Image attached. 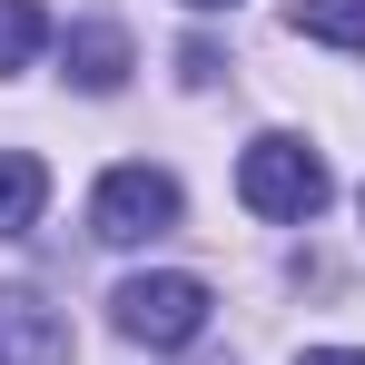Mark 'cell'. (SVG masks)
Returning a JSON list of instances; mask_svg holds the SVG:
<instances>
[{"mask_svg": "<svg viewBox=\"0 0 365 365\" xmlns=\"http://www.w3.org/2000/svg\"><path fill=\"white\" fill-rule=\"evenodd\" d=\"M207 316H217V297H207V277H187V267L128 277L119 297H109V326H119L128 346H148V356H178V346H197V336H207Z\"/></svg>", "mask_w": 365, "mask_h": 365, "instance_id": "6da1fadb", "label": "cell"}, {"mask_svg": "<svg viewBox=\"0 0 365 365\" xmlns=\"http://www.w3.org/2000/svg\"><path fill=\"white\" fill-rule=\"evenodd\" d=\"M237 197L257 217H277V227H306V217L336 197V178H326V158H316L306 138L267 128V138H247V158H237Z\"/></svg>", "mask_w": 365, "mask_h": 365, "instance_id": "7a4b0ae2", "label": "cell"}, {"mask_svg": "<svg viewBox=\"0 0 365 365\" xmlns=\"http://www.w3.org/2000/svg\"><path fill=\"white\" fill-rule=\"evenodd\" d=\"M178 178L168 168H148V158H128V168H109V178L89 187V237L99 247H148V237H168L178 227Z\"/></svg>", "mask_w": 365, "mask_h": 365, "instance_id": "3957f363", "label": "cell"}, {"mask_svg": "<svg viewBox=\"0 0 365 365\" xmlns=\"http://www.w3.org/2000/svg\"><path fill=\"white\" fill-rule=\"evenodd\" d=\"M0 365H69V316L40 287H0Z\"/></svg>", "mask_w": 365, "mask_h": 365, "instance_id": "277c9868", "label": "cell"}, {"mask_svg": "<svg viewBox=\"0 0 365 365\" xmlns=\"http://www.w3.org/2000/svg\"><path fill=\"white\" fill-rule=\"evenodd\" d=\"M60 60H69V89H89V99H109V89L128 79V60H138V50H128V30H119V20H69Z\"/></svg>", "mask_w": 365, "mask_h": 365, "instance_id": "5b68a950", "label": "cell"}, {"mask_svg": "<svg viewBox=\"0 0 365 365\" xmlns=\"http://www.w3.org/2000/svg\"><path fill=\"white\" fill-rule=\"evenodd\" d=\"M40 207H50V168L30 148H0V237H30Z\"/></svg>", "mask_w": 365, "mask_h": 365, "instance_id": "8992f818", "label": "cell"}, {"mask_svg": "<svg viewBox=\"0 0 365 365\" xmlns=\"http://www.w3.org/2000/svg\"><path fill=\"white\" fill-rule=\"evenodd\" d=\"M40 50H50V10L40 0H0V79H20Z\"/></svg>", "mask_w": 365, "mask_h": 365, "instance_id": "52a82bcc", "label": "cell"}, {"mask_svg": "<svg viewBox=\"0 0 365 365\" xmlns=\"http://www.w3.org/2000/svg\"><path fill=\"white\" fill-rule=\"evenodd\" d=\"M287 20L306 40H326V50H365V0H297Z\"/></svg>", "mask_w": 365, "mask_h": 365, "instance_id": "ba28073f", "label": "cell"}, {"mask_svg": "<svg viewBox=\"0 0 365 365\" xmlns=\"http://www.w3.org/2000/svg\"><path fill=\"white\" fill-rule=\"evenodd\" d=\"M297 365H365V346H306Z\"/></svg>", "mask_w": 365, "mask_h": 365, "instance_id": "9c48e42d", "label": "cell"}, {"mask_svg": "<svg viewBox=\"0 0 365 365\" xmlns=\"http://www.w3.org/2000/svg\"><path fill=\"white\" fill-rule=\"evenodd\" d=\"M187 10H237V0H187Z\"/></svg>", "mask_w": 365, "mask_h": 365, "instance_id": "30bf717a", "label": "cell"}]
</instances>
